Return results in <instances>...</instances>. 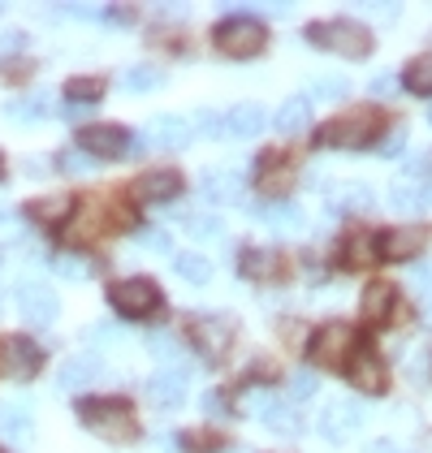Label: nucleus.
I'll return each mask as SVG.
<instances>
[{
	"mask_svg": "<svg viewBox=\"0 0 432 453\" xmlns=\"http://www.w3.org/2000/svg\"><path fill=\"white\" fill-rule=\"evenodd\" d=\"M307 39L328 48V52H337V57H351V61H363L372 52V31L359 27V22H320V27L307 31Z\"/></svg>",
	"mask_w": 432,
	"mask_h": 453,
	"instance_id": "obj_2",
	"label": "nucleus"
},
{
	"mask_svg": "<svg viewBox=\"0 0 432 453\" xmlns=\"http://www.w3.org/2000/svg\"><path fill=\"white\" fill-rule=\"evenodd\" d=\"M66 173H91L96 169V160L87 156V151H61V160H57Z\"/></svg>",
	"mask_w": 432,
	"mask_h": 453,
	"instance_id": "obj_40",
	"label": "nucleus"
},
{
	"mask_svg": "<svg viewBox=\"0 0 432 453\" xmlns=\"http://www.w3.org/2000/svg\"><path fill=\"white\" fill-rule=\"evenodd\" d=\"M48 173V160L43 156H27V177H43Z\"/></svg>",
	"mask_w": 432,
	"mask_h": 453,
	"instance_id": "obj_49",
	"label": "nucleus"
},
{
	"mask_svg": "<svg viewBox=\"0 0 432 453\" xmlns=\"http://www.w3.org/2000/svg\"><path fill=\"white\" fill-rule=\"evenodd\" d=\"M195 126L204 134H212V139H225V117L220 112H195Z\"/></svg>",
	"mask_w": 432,
	"mask_h": 453,
	"instance_id": "obj_43",
	"label": "nucleus"
},
{
	"mask_svg": "<svg viewBox=\"0 0 432 453\" xmlns=\"http://www.w3.org/2000/svg\"><path fill=\"white\" fill-rule=\"evenodd\" d=\"M96 380H100V358H91V354H73L57 367V388H66V393H82Z\"/></svg>",
	"mask_w": 432,
	"mask_h": 453,
	"instance_id": "obj_12",
	"label": "nucleus"
},
{
	"mask_svg": "<svg viewBox=\"0 0 432 453\" xmlns=\"http://www.w3.org/2000/svg\"><path fill=\"white\" fill-rule=\"evenodd\" d=\"M91 346H117L121 342V333H117V324H91L87 333H82Z\"/></svg>",
	"mask_w": 432,
	"mask_h": 453,
	"instance_id": "obj_41",
	"label": "nucleus"
},
{
	"mask_svg": "<svg viewBox=\"0 0 432 453\" xmlns=\"http://www.w3.org/2000/svg\"><path fill=\"white\" fill-rule=\"evenodd\" d=\"M277 264H282V259H277L273 250H247V255H243V273L255 277V280L273 277V273H277Z\"/></svg>",
	"mask_w": 432,
	"mask_h": 453,
	"instance_id": "obj_33",
	"label": "nucleus"
},
{
	"mask_svg": "<svg viewBox=\"0 0 432 453\" xmlns=\"http://www.w3.org/2000/svg\"><path fill=\"white\" fill-rule=\"evenodd\" d=\"M130 195H135L139 203H169V199L181 195V173H174V169H151V173L135 177Z\"/></svg>",
	"mask_w": 432,
	"mask_h": 453,
	"instance_id": "obj_10",
	"label": "nucleus"
},
{
	"mask_svg": "<svg viewBox=\"0 0 432 453\" xmlns=\"http://www.w3.org/2000/svg\"><path fill=\"white\" fill-rule=\"evenodd\" d=\"M390 91H394V78H390V73L372 78V96H390Z\"/></svg>",
	"mask_w": 432,
	"mask_h": 453,
	"instance_id": "obj_50",
	"label": "nucleus"
},
{
	"mask_svg": "<svg viewBox=\"0 0 432 453\" xmlns=\"http://www.w3.org/2000/svg\"><path fill=\"white\" fill-rule=\"evenodd\" d=\"M178 277L186 280V285H208L212 280V259L208 255H199V250H186V255H178Z\"/></svg>",
	"mask_w": 432,
	"mask_h": 453,
	"instance_id": "obj_26",
	"label": "nucleus"
},
{
	"mask_svg": "<svg viewBox=\"0 0 432 453\" xmlns=\"http://www.w3.org/2000/svg\"><path fill=\"white\" fill-rule=\"evenodd\" d=\"M320 388V380L312 376V372H294V380H289V397H312Z\"/></svg>",
	"mask_w": 432,
	"mask_h": 453,
	"instance_id": "obj_44",
	"label": "nucleus"
},
{
	"mask_svg": "<svg viewBox=\"0 0 432 453\" xmlns=\"http://www.w3.org/2000/svg\"><path fill=\"white\" fill-rule=\"evenodd\" d=\"M147 354H156V358H165V363H181V346L169 333H151V337H147Z\"/></svg>",
	"mask_w": 432,
	"mask_h": 453,
	"instance_id": "obj_38",
	"label": "nucleus"
},
{
	"mask_svg": "<svg viewBox=\"0 0 432 453\" xmlns=\"http://www.w3.org/2000/svg\"><path fill=\"white\" fill-rule=\"evenodd\" d=\"M264 130V108L259 104H234L225 112V134L229 139H255Z\"/></svg>",
	"mask_w": 432,
	"mask_h": 453,
	"instance_id": "obj_20",
	"label": "nucleus"
},
{
	"mask_svg": "<svg viewBox=\"0 0 432 453\" xmlns=\"http://www.w3.org/2000/svg\"><path fill=\"white\" fill-rule=\"evenodd\" d=\"M204 199H208V203H238V199H243V177L229 173V169L204 173Z\"/></svg>",
	"mask_w": 432,
	"mask_h": 453,
	"instance_id": "obj_21",
	"label": "nucleus"
},
{
	"mask_svg": "<svg viewBox=\"0 0 432 453\" xmlns=\"http://www.w3.org/2000/svg\"><path fill=\"white\" fill-rule=\"evenodd\" d=\"M139 246L151 250V255H169V250H174V238H169L165 229H143V234H139Z\"/></svg>",
	"mask_w": 432,
	"mask_h": 453,
	"instance_id": "obj_39",
	"label": "nucleus"
},
{
	"mask_svg": "<svg viewBox=\"0 0 432 453\" xmlns=\"http://www.w3.org/2000/svg\"><path fill=\"white\" fill-rule=\"evenodd\" d=\"M376 238L372 234H351L346 242H342V264L346 268H367V264H376Z\"/></svg>",
	"mask_w": 432,
	"mask_h": 453,
	"instance_id": "obj_23",
	"label": "nucleus"
},
{
	"mask_svg": "<svg viewBox=\"0 0 432 453\" xmlns=\"http://www.w3.org/2000/svg\"><path fill=\"white\" fill-rule=\"evenodd\" d=\"M108 303H112L121 315L143 319V315H151L156 307H160V289H156L147 277H126V280H117V285L108 289Z\"/></svg>",
	"mask_w": 432,
	"mask_h": 453,
	"instance_id": "obj_6",
	"label": "nucleus"
},
{
	"mask_svg": "<svg viewBox=\"0 0 432 453\" xmlns=\"http://www.w3.org/2000/svg\"><path fill=\"white\" fill-rule=\"evenodd\" d=\"M359 427H363V406L359 402H333V406L320 415L324 441H333V445H342V441L355 436Z\"/></svg>",
	"mask_w": 432,
	"mask_h": 453,
	"instance_id": "obj_11",
	"label": "nucleus"
},
{
	"mask_svg": "<svg viewBox=\"0 0 432 453\" xmlns=\"http://www.w3.org/2000/svg\"><path fill=\"white\" fill-rule=\"evenodd\" d=\"M70 211H73L70 195H52V199H39L35 203V220H43V225H61Z\"/></svg>",
	"mask_w": 432,
	"mask_h": 453,
	"instance_id": "obj_31",
	"label": "nucleus"
},
{
	"mask_svg": "<svg viewBox=\"0 0 432 453\" xmlns=\"http://www.w3.org/2000/svg\"><path fill=\"white\" fill-rule=\"evenodd\" d=\"M0 242H22V220L13 211H0Z\"/></svg>",
	"mask_w": 432,
	"mask_h": 453,
	"instance_id": "obj_45",
	"label": "nucleus"
},
{
	"mask_svg": "<svg viewBox=\"0 0 432 453\" xmlns=\"http://www.w3.org/2000/svg\"><path fill=\"white\" fill-rule=\"evenodd\" d=\"M394 303H397L394 285H385V280H376V285H367V289H363L359 311H363V319H367V324H385V319L394 315Z\"/></svg>",
	"mask_w": 432,
	"mask_h": 453,
	"instance_id": "obj_19",
	"label": "nucleus"
},
{
	"mask_svg": "<svg viewBox=\"0 0 432 453\" xmlns=\"http://www.w3.org/2000/svg\"><path fill=\"white\" fill-rule=\"evenodd\" d=\"M190 121L186 117H151L147 121V142L151 147H165V151H181V147H190Z\"/></svg>",
	"mask_w": 432,
	"mask_h": 453,
	"instance_id": "obj_13",
	"label": "nucleus"
},
{
	"mask_svg": "<svg viewBox=\"0 0 432 453\" xmlns=\"http://www.w3.org/2000/svg\"><path fill=\"white\" fill-rule=\"evenodd\" d=\"M328 208L333 211H372L376 208V195H372V186H363V181H342V186H333Z\"/></svg>",
	"mask_w": 432,
	"mask_h": 453,
	"instance_id": "obj_18",
	"label": "nucleus"
},
{
	"mask_svg": "<svg viewBox=\"0 0 432 453\" xmlns=\"http://www.w3.org/2000/svg\"><path fill=\"white\" fill-rule=\"evenodd\" d=\"M277 130L282 134H298V130H307V121H312V100L307 96H294V100H286V104L277 108Z\"/></svg>",
	"mask_w": 432,
	"mask_h": 453,
	"instance_id": "obj_22",
	"label": "nucleus"
},
{
	"mask_svg": "<svg viewBox=\"0 0 432 453\" xmlns=\"http://www.w3.org/2000/svg\"><path fill=\"white\" fill-rule=\"evenodd\" d=\"M259 418H264V427H273V432H282V436H294V432L303 427V423H298V411H294L289 402H277V397L268 402V411Z\"/></svg>",
	"mask_w": 432,
	"mask_h": 453,
	"instance_id": "obj_27",
	"label": "nucleus"
},
{
	"mask_svg": "<svg viewBox=\"0 0 432 453\" xmlns=\"http://www.w3.org/2000/svg\"><path fill=\"white\" fill-rule=\"evenodd\" d=\"M0 436L9 441H31L35 436V415L27 402H4L0 406Z\"/></svg>",
	"mask_w": 432,
	"mask_h": 453,
	"instance_id": "obj_17",
	"label": "nucleus"
},
{
	"mask_svg": "<svg viewBox=\"0 0 432 453\" xmlns=\"http://www.w3.org/2000/svg\"><path fill=\"white\" fill-rule=\"evenodd\" d=\"M402 82H406V91H415V96H432V57L411 61V65L402 70Z\"/></svg>",
	"mask_w": 432,
	"mask_h": 453,
	"instance_id": "obj_30",
	"label": "nucleus"
},
{
	"mask_svg": "<svg viewBox=\"0 0 432 453\" xmlns=\"http://www.w3.org/2000/svg\"><path fill=\"white\" fill-rule=\"evenodd\" d=\"M220 216H212V211H204V216H186V234L190 238H220Z\"/></svg>",
	"mask_w": 432,
	"mask_h": 453,
	"instance_id": "obj_36",
	"label": "nucleus"
},
{
	"mask_svg": "<svg viewBox=\"0 0 432 453\" xmlns=\"http://www.w3.org/2000/svg\"><path fill=\"white\" fill-rule=\"evenodd\" d=\"M372 134H376V112L372 108H351V112H342L337 121L324 126L320 142L324 147H363Z\"/></svg>",
	"mask_w": 432,
	"mask_h": 453,
	"instance_id": "obj_4",
	"label": "nucleus"
},
{
	"mask_svg": "<svg viewBox=\"0 0 432 453\" xmlns=\"http://www.w3.org/2000/svg\"><path fill=\"white\" fill-rule=\"evenodd\" d=\"M351 349H355V328L342 324V319H333V324L316 328L307 354H312V363H320V367H342V363L351 358Z\"/></svg>",
	"mask_w": 432,
	"mask_h": 453,
	"instance_id": "obj_5",
	"label": "nucleus"
},
{
	"mask_svg": "<svg viewBox=\"0 0 432 453\" xmlns=\"http://www.w3.org/2000/svg\"><path fill=\"white\" fill-rule=\"evenodd\" d=\"M61 311V303H57V294L52 289H43V285H22L18 289V315L31 324V328H48L52 319Z\"/></svg>",
	"mask_w": 432,
	"mask_h": 453,
	"instance_id": "obj_9",
	"label": "nucleus"
},
{
	"mask_svg": "<svg viewBox=\"0 0 432 453\" xmlns=\"http://www.w3.org/2000/svg\"><path fill=\"white\" fill-rule=\"evenodd\" d=\"M264 43H268V31L259 22H251V18H229V22L216 27V48L229 61H251V57L264 52Z\"/></svg>",
	"mask_w": 432,
	"mask_h": 453,
	"instance_id": "obj_3",
	"label": "nucleus"
},
{
	"mask_svg": "<svg viewBox=\"0 0 432 453\" xmlns=\"http://www.w3.org/2000/svg\"><path fill=\"white\" fill-rule=\"evenodd\" d=\"M66 96H70L73 104L91 108L100 96H104V82H100V78H73V82H66Z\"/></svg>",
	"mask_w": 432,
	"mask_h": 453,
	"instance_id": "obj_32",
	"label": "nucleus"
},
{
	"mask_svg": "<svg viewBox=\"0 0 432 453\" xmlns=\"http://www.w3.org/2000/svg\"><path fill=\"white\" fill-rule=\"evenodd\" d=\"M147 397H151L160 411L181 406V397H186V372H181V367H165V372H156V376L147 380Z\"/></svg>",
	"mask_w": 432,
	"mask_h": 453,
	"instance_id": "obj_15",
	"label": "nucleus"
},
{
	"mask_svg": "<svg viewBox=\"0 0 432 453\" xmlns=\"http://www.w3.org/2000/svg\"><path fill=\"white\" fill-rule=\"evenodd\" d=\"M204 406H208V415H225V411H220V406H225V397H220V393H208V397H204Z\"/></svg>",
	"mask_w": 432,
	"mask_h": 453,
	"instance_id": "obj_51",
	"label": "nucleus"
},
{
	"mask_svg": "<svg viewBox=\"0 0 432 453\" xmlns=\"http://www.w3.org/2000/svg\"><path fill=\"white\" fill-rule=\"evenodd\" d=\"M415 250H420V234H415V229H394V234L381 238V255H385V259H406V255H415Z\"/></svg>",
	"mask_w": 432,
	"mask_h": 453,
	"instance_id": "obj_28",
	"label": "nucleus"
},
{
	"mask_svg": "<svg viewBox=\"0 0 432 453\" xmlns=\"http://www.w3.org/2000/svg\"><path fill=\"white\" fill-rule=\"evenodd\" d=\"M78 151H87L91 160H117L130 151V130L121 126H87L78 130Z\"/></svg>",
	"mask_w": 432,
	"mask_h": 453,
	"instance_id": "obj_7",
	"label": "nucleus"
},
{
	"mask_svg": "<svg viewBox=\"0 0 432 453\" xmlns=\"http://www.w3.org/2000/svg\"><path fill=\"white\" fill-rule=\"evenodd\" d=\"M234 453H243V449H234Z\"/></svg>",
	"mask_w": 432,
	"mask_h": 453,
	"instance_id": "obj_53",
	"label": "nucleus"
},
{
	"mask_svg": "<svg viewBox=\"0 0 432 453\" xmlns=\"http://www.w3.org/2000/svg\"><path fill=\"white\" fill-rule=\"evenodd\" d=\"M78 423H82L87 432H96L100 441H108V445H126V441L139 436V423L130 415V406H126V402H112V397L82 402V406H78Z\"/></svg>",
	"mask_w": 432,
	"mask_h": 453,
	"instance_id": "obj_1",
	"label": "nucleus"
},
{
	"mask_svg": "<svg viewBox=\"0 0 432 453\" xmlns=\"http://www.w3.org/2000/svg\"><path fill=\"white\" fill-rule=\"evenodd\" d=\"M351 96V82L346 78H316L307 87V100H346Z\"/></svg>",
	"mask_w": 432,
	"mask_h": 453,
	"instance_id": "obj_35",
	"label": "nucleus"
},
{
	"mask_svg": "<svg viewBox=\"0 0 432 453\" xmlns=\"http://www.w3.org/2000/svg\"><path fill=\"white\" fill-rule=\"evenodd\" d=\"M367 453H402V449H397V441H390V436H376V441L367 445Z\"/></svg>",
	"mask_w": 432,
	"mask_h": 453,
	"instance_id": "obj_48",
	"label": "nucleus"
},
{
	"mask_svg": "<svg viewBox=\"0 0 432 453\" xmlns=\"http://www.w3.org/2000/svg\"><path fill=\"white\" fill-rule=\"evenodd\" d=\"M121 87H126V91H156V87H165V70H156V65H135V70L121 73Z\"/></svg>",
	"mask_w": 432,
	"mask_h": 453,
	"instance_id": "obj_29",
	"label": "nucleus"
},
{
	"mask_svg": "<svg viewBox=\"0 0 432 453\" xmlns=\"http://www.w3.org/2000/svg\"><path fill=\"white\" fill-rule=\"evenodd\" d=\"M390 203H394L397 211H420L424 208V186L415 181V177H397L394 186H390Z\"/></svg>",
	"mask_w": 432,
	"mask_h": 453,
	"instance_id": "obj_25",
	"label": "nucleus"
},
{
	"mask_svg": "<svg viewBox=\"0 0 432 453\" xmlns=\"http://www.w3.org/2000/svg\"><path fill=\"white\" fill-rule=\"evenodd\" d=\"M411 285H415L420 294H432V264H415V268H411Z\"/></svg>",
	"mask_w": 432,
	"mask_h": 453,
	"instance_id": "obj_46",
	"label": "nucleus"
},
{
	"mask_svg": "<svg viewBox=\"0 0 432 453\" xmlns=\"http://www.w3.org/2000/svg\"><path fill=\"white\" fill-rule=\"evenodd\" d=\"M52 268H57V277H66V280H87L91 277V264L78 259V255H57Z\"/></svg>",
	"mask_w": 432,
	"mask_h": 453,
	"instance_id": "obj_37",
	"label": "nucleus"
},
{
	"mask_svg": "<svg viewBox=\"0 0 432 453\" xmlns=\"http://www.w3.org/2000/svg\"><path fill=\"white\" fill-rule=\"evenodd\" d=\"M43 112H48V96H27V100L4 104V117H13V121H35Z\"/></svg>",
	"mask_w": 432,
	"mask_h": 453,
	"instance_id": "obj_34",
	"label": "nucleus"
},
{
	"mask_svg": "<svg viewBox=\"0 0 432 453\" xmlns=\"http://www.w3.org/2000/svg\"><path fill=\"white\" fill-rule=\"evenodd\" d=\"M428 121H432V108H428Z\"/></svg>",
	"mask_w": 432,
	"mask_h": 453,
	"instance_id": "obj_52",
	"label": "nucleus"
},
{
	"mask_svg": "<svg viewBox=\"0 0 432 453\" xmlns=\"http://www.w3.org/2000/svg\"><path fill=\"white\" fill-rule=\"evenodd\" d=\"M0 453H4V449H0Z\"/></svg>",
	"mask_w": 432,
	"mask_h": 453,
	"instance_id": "obj_55",
	"label": "nucleus"
},
{
	"mask_svg": "<svg viewBox=\"0 0 432 453\" xmlns=\"http://www.w3.org/2000/svg\"><path fill=\"white\" fill-rule=\"evenodd\" d=\"M255 216H259L264 225H273V229H298V225H303V211L294 208V203H286V199L259 203V208H255Z\"/></svg>",
	"mask_w": 432,
	"mask_h": 453,
	"instance_id": "obj_24",
	"label": "nucleus"
},
{
	"mask_svg": "<svg viewBox=\"0 0 432 453\" xmlns=\"http://www.w3.org/2000/svg\"><path fill=\"white\" fill-rule=\"evenodd\" d=\"M195 342L199 349L208 354V358H220L225 349H229V337H234V324L229 319H220V315H204V319H195Z\"/></svg>",
	"mask_w": 432,
	"mask_h": 453,
	"instance_id": "obj_16",
	"label": "nucleus"
},
{
	"mask_svg": "<svg viewBox=\"0 0 432 453\" xmlns=\"http://www.w3.org/2000/svg\"><path fill=\"white\" fill-rule=\"evenodd\" d=\"M346 376H351V384H355V388H363V393H385V384H390V376H385V363H381L372 349L351 354Z\"/></svg>",
	"mask_w": 432,
	"mask_h": 453,
	"instance_id": "obj_14",
	"label": "nucleus"
},
{
	"mask_svg": "<svg viewBox=\"0 0 432 453\" xmlns=\"http://www.w3.org/2000/svg\"><path fill=\"white\" fill-rule=\"evenodd\" d=\"M39 363H43V349L35 342H27V337H4L0 342V367H4V376L31 380L39 372Z\"/></svg>",
	"mask_w": 432,
	"mask_h": 453,
	"instance_id": "obj_8",
	"label": "nucleus"
},
{
	"mask_svg": "<svg viewBox=\"0 0 432 453\" xmlns=\"http://www.w3.org/2000/svg\"><path fill=\"white\" fill-rule=\"evenodd\" d=\"M264 181V190H273V195H282L289 181H294V169H286V165H277V169H268V173L259 177Z\"/></svg>",
	"mask_w": 432,
	"mask_h": 453,
	"instance_id": "obj_42",
	"label": "nucleus"
},
{
	"mask_svg": "<svg viewBox=\"0 0 432 453\" xmlns=\"http://www.w3.org/2000/svg\"><path fill=\"white\" fill-rule=\"evenodd\" d=\"M402 142H406V130H390L385 142H381L376 151H381V156H397V151H402Z\"/></svg>",
	"mask_w": 432,
	"mask_h": 453,
	"instance_id": "obj_47",
	"label": "nucleus"
},
{
	"mask_svg": "<svg viewBox=\"0 0 432 453\" xmlns=\"http://www.w3.org/2000/svg\"><path fill=\"white\" fill-rule=\"evenodd\" d=\"M428 319H432V311H428Z\"/></svg>",
	"mask_w": 432,
	"mask_h": 453,
	"instance_id": "obj_54",
	"label": "nucleus"
}]
</instances>
